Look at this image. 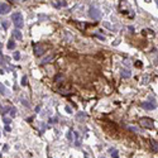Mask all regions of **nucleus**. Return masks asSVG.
<instances>
[{"instance_id": "nucleus-1", "label": "nucleus", "mask_w": 158, "mask_h": 158, "mask_svg": "<svg viewBox=\"0 0 158 158\" xmlns=\"http://www.w3.org/2000/svg\"><path fill=\"white\" fill-rule=\"evenodd\" d=\"M11 20H13L14 25L17 27L18 29L23 27V15L20 14V13H14L13 17H11Z\"/></svg>"}, {"instance_id": "nucleus-2", "label": "nucleus", "mask_w": 158, "mask_h": 158, "mask_svg": "<svg viewBox=\"0 0 158 158\" xmlns=\"http://www.w3.org/2000/svg\"><path fill=\"white\" fill-rule=\"evenodd\" d=\"M140 125L145 129H153L154 128V121L151 118H142L140 119Z\"/></svg>"}, {"instance_id": "nucleus-3", "label": "nucleus", "mask_w": 158, "mask_h": 158, "mask_svg": "<svg viewBox=\"0 0 158 158\" xmlns=\"http://www.w3.org/2000/svg\"><path fill=\"white\" fill-rule=\"evenodd\" d=\"M90 17L94 19V20H99L100 18H101V13H100V10H98L96 8H91L90 9Z\"/></svg>"}, {"instance_id": "nucleus-4", "label": "nucleus", "mask_w": 158, "mask_h": 158, "mask_svg": "<svg viewBox=\"0 0 158 158\" xmlns=\"http://www.w3.org/2000/svg\"><path fill=\"white\" fill-rule=\"evenodd\" d=\"M9 10H10V6L8 5V4H5V3H1V5H0V13L1 14H8Z\"/></svg>"}, {"instance_id": "nucleus-5", "label": "nucleus", "mask_w": 158, "mask_h": 158, "mask_svg": "<svg viewBox=\"0 0 158 158\" xmlns=\"http://www.w3.org/2000/svg\"><path fill=\"white\" fill-rule=\"evenodd\" d=\"M34 53L35 56H42L44 53V49L42 46H39V44H37V46H34Z\"/></svg>"}, {"instance_id": "nucleus-6", "label": "nucleus", "mask_w": 158, "mask_h": 158, "mask_svg": "<svg viewBox=\"0 0 158 158\" xmlns=\"http://www.w3.org/2000/svg\"><path fill=\"white\" fill-rule=\"evenodd\" d=\"M142 108L147 109V110H152V109H154V104H153V103H147V101H144V103H142Z\"/></svg>"}, {"instance_id": "nucleus-7", "label": "nucleus", "mask_w": 158, "mask_h": 158, "mask_svg": "<svg viewBox=\"0 0 158 158\" xmlns=\"http://www.w3.org/2000/svg\"><path fill=\"white\" fill-rule=\"evenodd\" d=\"M13 35H14V37L17 38L18 40H20V39L23 38V35H22V33H20V30L18 29V28H17V29H15V30L13 32Z\"/></svg>"}, {"instance_id": "nucleus-8", "label": "nucleus", "mask_w": 158, "mask_h": 158, "mask_svg": "<svg viewBox=\"0 0 158 158\" xmlns=\"http://www.w3.org/2000/svg\"><path fill=\"white\" fill-rule=\"evenodd\" d=\"M130 71L129 70H123L121 71V76H123V77H125V79H128V77H130Z\"/></svg>"}, {"instance_id": "nucleus-9", "label": "nucleus", "mask_w": 158, "mask_h": 158, "mask_svg": "<svg viewBox=\"0 0 158 158\" xmlns=\"http://www.w3.org/2000/svg\"><path fill=\"white\" fill-rule=\"evenodd\" d=\"M53 58H54V54H51V56H48V57L43 58L42 63H47V62H49V61H51V59H53Z\"/></svg>"}, {"instance_id": "nucleus-10", "label": "nucleus", "mask_w": 158, "mask_h": 158, "mask_svg": "<svg viewBox=\"0 0 158 158\" xmlns=\"http://www.w3.org/2000/svg\"><path fill=\"white\" fill-rule=\"evenodd\" d=\"M14 47H15L14 40H13V39H11V40H9V43H8V48H9V49H13Z\"/></svg>"}, {"instance_id": "nucleus-11", "label": "nucleus", "mask_w": 158, "mask_h": 158, "mask_svg": "<svg viewBox=\"0 0 158 158\" xmlns=\"http://www.w3.org/2000/svg\"><path fill=\"white\" fill-rule=\"evenodd\" d=\"M110 153H111V156L114 157V158H118V151H116V149H110Z\"/></svg>"}, {"instance_id": "nucleus-12", "label": "nucleus", "mask_w": 158, "mask_h": 158, "mask_svg": "<svg viewBox=\"0 0 158 158\" xmlns=\"http://www.w3.org/2000/svg\"><path fill=\"white\" fill-rule=\"evenodd\" d=\"M74 135H75V143H76V145H80V138H79V135H77V133L76 132H74Z\"/></svg>"}, {"instance_id": "nucleus-13", "label": "nucleus", "mask_w": 158, "mask_h": 158, "mask_svg": "<svg viewBox=\"0 0 158 158\" xmlns=\"http://www.w3.org/2000/svg\"><path fill=\"white\" fill-rule=\"evenodd\" d=\"M8 110H10V108H8V106H1V114L3 115H5L6 114V113H8Z\"/></svg>"}, {"instance_id": "nucleus-14", "label": "nucleus", "mask_w": 158, "mask_h": 158, "mask_svg": "<svg viewBox=\"0 0 158 158\" xmlns=\"http://www.w3.org/2000/svg\"><path fill=\"white\" fill-rule=\"evenodd\" d=\"M3 121H4V124H5V125H9L11 120H10L9 118H4V119H3Z\"/></svg>"}, {"instance_id": "nucleus-15", "label": "nucleus", "mask_w": 158, "mask_h": 158, "mask_svg": "<svg viewBox=\"0 0 158 158\" xmlns=\"http://www.w3.org/2000/svg\"><path fill=\"white\" fill-rule=\"evenodd\" d=\"M22 85H23V86H25V85H27V76H23V77H22Z\"/></svg>"}, {"instance_id": "nucleus-16", "label": "nucleus", "mask_w": 158, "mask_h": 158, "mask_svg": "<svg viewBox=\"0 0 158 158\" xmlns=\"http://www.w3.org/2000/svg\"><path fill=\"white\" fill-rule=\"evenodd\" d=\"M152 145H153V148H154L156 151H157V148H158V143H157L156 140H152Z\"/></svg>"}, {"instance_id": "nucleus-17", "label": "nucleus", "mask_w": 158, "mask_h": 158, "mask_svg": "<svg viewBox=\"0 0 158 158\" xmlns=\"http://www.w3.org/2000/svg\"><path fill=\"white\" fill-rule=\"evenodd\" d=\"M15 111H17V110H15V109L13 108V109H10V115L11 116H13V118H14V116H15Z\"/></svg>"}, {"instance_id": "nucleus-18", "label": "nucleus", "mask_w": 158, "mask_h": 158, "mask_svg": "<svg viewBox=\"0 0 158 158\" xmlns=\"http://www.w3.org/2000/svg\"><path fill=\"white\" fill-rule=\"evenodd\" d=\"M14 58L15 59H19L20 58V53H19V52H15V53H14Z\"/></svg>"}, {"instance_id": "nucleus-19", "label": "nucleus", "mask_w": 158, "mask_h": 158, "mask_svg": "<svg viewBox=\"0 0 158 158\" xmlns=\"http://www.w3.org/2000/svg\"><path fill=\"white\" fill-rule=\"evenodd\" d=\"M1 27H3V29H6V28H8V23L6 22H3L1 23Z\"/></svg>"}, {"instance_id": "nucleus-20", "label": "nucleus", "mask_w": 158, "mask_h": 158, "mask_svg": "<svg viewBox=\"0 0 158 158\" xmlns=\"http://www.w3.org/2000/svg\"><path fill=\"white\" fill-rule=\"evenodd\" d=\"M59 80H62V76H61V75L56 76V82H59Z\"/></svg>"}, {"instance_id": "nucleus-21", "label": "nucleus", "mask_w": 158, "mask_h": 158, "mask_svg": "<svg viewBox=\"0 0 158 158\" xmlns=\"http://www.w3.org/2000/svg\"><path fill=\"white\" fill-rule=\"evenodd\" d=\"M0 90H1V95H5V87L1 85V87H0Z\"/></svg>"}, {"instance_id": "nucleus-22", "label": "nucleus", "mask_w": 158, "mask_h": 158, "mask_svg": "<svg viewBox=\"0 0 158 158\" xmlns=\"http://www.w3.org/2000/svg\"><path fill=\"white\" fill-rule=\"evenodd\" d=\"M77 116H79V118H86V114H82V113H80Z\"/></svg>"}, {"instance_id": "nucleus-23", "label": "nucleus", "mask_w": 158, "mask_h": 158, "mask_svg": "<svg viewBox=\"0 0 158 158\" xmlns=\"http://www.w3.org/2000/svg\"><path fill=\"white\" fill-rule=\"evenodd\" d=\"M20 101H22V104H24V105H25V106H29V105H28V103H27V101H25V100H23V99H22V100H20Z\"/></svg>"}, {"instance_id": "nucleus-24", "label": "nucleus", "mask_w": 158, "mask_h": 158, "mask_svg": "<svg viewBox=\"0 0 158 158\" xmlns=\"http://www.w3.org/2000/svg\"><path fill=\"white\" fill-rule=\"evenodd\" d=\"M66 110H67V113H72V111H71V108H70V106H66Z\"/></svg>"}, {"instance_id": "nucleus-25", "label": "nucleus", "mask_w": 158, "mask_h": 158, "mask_svg": "<svg viewBox=\"0 0 158 158\" xmlns=\"http://www.w3.org/2000/svg\"><path fill=\"white\" fill-rule=\"evenodd\" d=\"M56 121H57V119H56V118H53V119H51V123H56Z\"/></svg>"}, {"instance_id": "nucleus-26", "label": "nucleus", "mask_w": 158, "mask_h": 158, "mask_svg": "<svg viewBox=\"0 0 158 158\" xmlns=\"http://www.w3.org/2000/svg\"><path fill=\"white\" fill-rule=\"evenodd\" d=\"M5 132H10V128H9V127H8V125H6V127H5Z\"/></svg>"}, {"instance_id": "nucleus-27", "label": "nucleus", "mask_w": 158, "mask_h": 158, "mask_svg": "<svg viewBox=\"0 0 158 158\" xmlns=\"http://www.w3.org/2000/svg\"><path fill=\"white\" fill-rule=\"evenodd\" d=\"M39 110H40V106H37V108H35V111H37V113H39Z\"/></svg>"}, {"instance_id": "nucleus-28", "label": "nucleus", "mask_w": 158, "mask_h": 158, "mask_svg": "<svg viewBox=\"0 0 158 158\" xmlns=\"http://www.w3.org/2000/svg\"><path fill=\"white\" fill-rule=\"evenodd\" d=\"M156 3H157V5H158V0H156Z\"/></svg>"}, {"instance_id": "nucleus-29", "label": "nucleus", "mask_w": 158, "mask_h": 158, "mask_svg": "<svg viewBox=\"0 0 158 158\" xmlns=\"http://www.w3.org/2000/svg\"><path fill=\"white\" fill-rule=\"evenodd\" d=\"M9 1H13V0H9Z\"/></svg>"}, {"instance_id": "nucleus-30", "label": "nucleus", "mask_w": 158, "mask_h": 158, "mask_svg": "<svg viewBox=\"0 0 158 158\" xmlns=\"http://www.w3.org/2000/svg\"><path fill=\"white\" fill-rule=\"evenodd\" d=\"M103 158H104V157H103Z\"/></svg>"}]
</instances>
